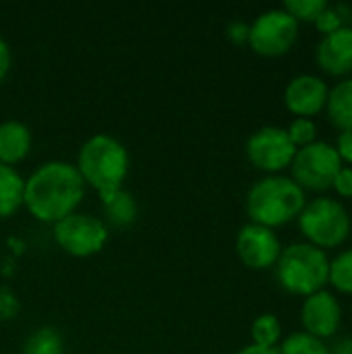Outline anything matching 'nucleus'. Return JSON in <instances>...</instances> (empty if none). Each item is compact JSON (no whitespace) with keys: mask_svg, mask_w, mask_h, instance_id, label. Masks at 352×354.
<instances>
[{"mask_svg":"<svg viewBox=\"0 0 352 354\" xmlns=\"http://www.w3.org/2000/svg\"><path fill=\"white\" fill-rule=\"evenodd\" d=\"M85 183L73 162L50 160L25 178L23 207L44 224H56L77 212L85 199Z\"/></svg>","mask_w":352,"mask_h":354,"instance_id":"1","label":"nucleus"},{"mask_svg":"<svg viewBox=\"0 0 352 354\" xmlns=\"http://www.w3.org/2000/svg\"><path fill=\"white\" fill-rule=\"evenodd\" d=\"M75 166L85 187L95 189L100 195L122 189L129 176L131 156L118 137L110 133H95L81 143Z\"/></svg>","mask_w":352,"mask_h":354,"instance_id":"2","label":"nucleus"},{"mask_svg":"<svg viewBox=\"0 0 352 354\" xmlns=\"http://www.w3.org/2000/svg\"><path fill=\"white\" fill-rule=\"evenodd\" d=\"M305 203V189L290 176L266 174L249 187L245 209L251 222L274 230L299 218Z\"/></svg>","mask_w":352,"mask_h":354,"instance_id":"3","label":"nucleus"},{"mask_svg":"<svg viewBox=\"0 0 352 354\" xmlns=\"http://www.w3.org/2000/svg\"><path fill=\"white\" fill-rule=\"evenodd\" d=\"M328 276L330 257L324 249L307 241L282 247L276 261V280L286 292L309 297L328 284Z\"/></svg>","mask_w":352,"mask_h":354,"instance_id":"4","label":"nucleus"},{"mask_svg":"<svg viewBox=\"0 0 352 354\" xmlns=\"http://www.w3.org/2000/svg\"><path fill=\"white\" fill-rule=\"evenodd\" d=\"M297 220L307 243L324 251L342 245L349 239L352 228L351 214L346 205L328 195L307 201Z\"/></svg>","mask_w":352,"mask_h":354,"instance_id":"5","label":"nucleus"},{"mask_svg":"<svg viewBox=\"0 0 352 354\" xmlns=\"http://www.w3.org/2000/svg\"><path fill=\"white\" fill-rule=\"evenodd\" d=\"M52 234L56 245L66 255L83 259L98 255L106 247L110 239V228L104 224L100 216L77 209L71 216L56 222L52 226Z\"/></svg>","mask_w":352,"mask_h":354,"instance_id":"6","label":"nucleus"},{"mask_svg":"<svg viewBox=\"0 0 352 354\" xmlns=\"http://www.w3.org/2000/svg\"><path fill=\"white\" fill-rule=\"evenodd\" d=\"M342 168V160L336 151V147L328 141H313L309 145H303L297 149L290 170L293 180L299 183L303 189L313 191H326L332 187L334 176Z\"/></svg>","mask_w":352,"mask_h":354,"instance_id":"7","label":"nucleus"},{"mask_svg":"<svg viewBox=\"0 0 352 354\" xmlns=\"http://www.w3.org/2000/svg\"><path fill=\"white\" fill-rule=\"evenodd\" d=\"M299 37V21L280 8H268L249 23V39L253 52L261 56L286 54Z\"/></svg>","mask_w":352,"mask_h":354,"instance_id":"8","label":"nucleus"},{"mask_svg":"<svg viewBox=\"0 0 352 354\" xmlns=\"http://www.w3.org/2000/svg\"><path fill=\"white\" fill-rule=\"evenodd\" d=\"M245 153L255 168L268 174H280V170L290 168L297 147L284 127L266 124L249 135Z\"/></svg>","mask_w":352,"mask_h":354,"instance_id":"9","label":"nucleus"},{"mask_svg":"<svg viewBox=\"0 0 352 354\" xmlns=\"http://www.w3.org/2000/svg\"><path fill=\"white\" fill-rule=\"evenodd\" d=\"M234 249H237L239 259L247 268L268 270V268L276 266V261L282 253V243H280L276 230L255 224V222H247L237 232Z\"/></svg>","mask_w":352,"mask_h":354,"instance_id":"10","label":"nucleus"},{"mask_svg":"<svg viewBox=\"0 0 352 354\" xmlns=\"http://www.w3.org/2000/svg\"><path fill=\"white\" fill-rule=\"evenodd\" d=\"M301 322L305 332L326 340L334 336L342 324V305L334 292L322 288L305 297L301 305Z\"/></svg>","mask_w":352,"mask_h":354,"instance_id":"11","label":"nucleus"},{"mask_svg":"<svg viewBox=\"0 0 352 354\" xmlns=\"http://www.w3.org/2000/svg\"><path fill=\"white\" fill-rule=\"evenodd\" d=\"M328 91L330 87L319 75L301 73L293 77L284 87V104L295 116L311 118L326 108Z\"/></svg>","mask_w":352,"mask_h":354,"instance_id":"12","label":"nucleus"},{"mask_svg":"<svg viewBox=\"0 0 352 354\" xmlns=\"http://www.w3.org/2000/svg\"><path fill=\"white\" fill-rule=\"evenodd\" d=\"M315 60L319 68L334 77L352 73V27L342 25L340 29L322 35L315 46Z\"/></svg>","mask_w":352,"mask_h":354,"instance_id":"13","label":"nucleus"},{"mask_svg":"<svg viewBox=\"0 0 352 354\" xmlns=\"http://www.w3.org/2000/svg\"><path fill=\"white\" fill-rule=\"evenodd\" d=\"M31 145L33 133L25 122L17 118L0 122V164L17 168V164H21L29 156Z\"/></svg>","mask_w":352,"mask_h":354,"instance_id":"14","label":"nucleus"},{"mask_svg":"<svg viewBox=\"0 0 352 354\" xmlns=\"http://www.w3.org/2000/svg\"><path fill=\"white\" fill-rule=\"evenodd\" d=\"M102 220L110 228H127L137 220L139 207L135 197L127 189H116L108 193H100Z\"/></svg>","mask_w":352,"mask_h":354,"instance_id":"15","label":"nucleus"},{"mask_svg":"<svg viewBox=\"0 0 352 354\" xmlns=\"http://www.w3.org/2000/svg\"><path fill=\"white\" fill-rule=\"evenodd\" d=\"M25 176L12 168L0 164V220L15 216L23 207Z\"/></svg>","mask_w":352,"mask_h":354,"instance_id":"16","label":"nucleus"},{"mask_svg":"<svg viewBox=\"0 0 352 354\" xmlns=\"http://www.w3.org/2000/svg\"><path fill=\"white\" fill-rule=\"evenodd\" d=\"M326 110L330 122L336 129L340 131L352 129V77H346L338 81L334 87H330Z\"/></svg>","mask_w":352,"mask_h":354,"instance_id":"17","label":"nucleus"},{"mask_svg":"<svg viewBox=\"0 0 352 354\" xmlns=\"http://www.w3.org/2000/svg\"><path fill=\"white\" fill-rule=\"evenodd\" d=\"M23 354H64V340L52 326H41L25 340Z\"/></svg>","mask_w":352,"mask_h":354,"instance_id":"18","label":"nucleus"},{"mask_svg":"<svg viewBox=\"0 0 352 354\" xmlns=\"http://www.w3.org/2000/svg\"><path fill=\"white\" fill-rule=\"evenodd\" d=\"M282 338V324L274 313H261L251 324V344L257 346H278Z\"/></svg>","mask_w":352,"mask_h":354,"instance_id":"19","label":"nucleus"},{"mask_svg":"<svg viewBox=\"0 0 352 354\" xmlns=\"http://www.w3.org/2000/svg\"><path fill=\"white\" fill-rule=\"evenodd\" d=\"M280 354H330L324 338H317L309 332H293L278 346Z\"/></svg>","mask_w":352,"mask_h":354,"instance_id":"20","label":"nucleus"},{"mask_svg":"<svg viewBox=\"0 0 352 354\" xmlns=\"http://www.w3.org/2000/svg\"><path fill=\"white\" fill-rule=\"evenodd\" d=\"M328 282L336 290H340L344 295H352V247L338 253L334 259H330Z\"/></svg>","mask_w":352,"mask_h":354,"instance_id":"21","label":"nucleus"},{"mask_svg":"<svg viewBox=\"0 0 352 354\" xmlns=\"http://www.w3.org/2000/svg\"><path fill=\"white\" fill-rule=\"evenodd\" d=\"M328 4H330L328 0H286L282 4V8L286 12H290L299 23L301 21H311L313 23Z\"/></svg>","mask_w":352,"mask_h":354,"instance_id":"22","label":"nucleus"},{"mask_svg":"<svg viewBox=\"0 0 352 354\" xmlns=\"http://www.w3.org/2000/svg\"><path fill=\"white\" fill-rule=\"evenodd\" d=\"M286 133L290 137V141L295 143V147H303V145H309L315 141L317 137V127L311 118H303V116H297L288 127H286Z\"/></svg>","mask_w":352,"mask_h":354,"instance_id":"23","label":"nucleus"},{"mask_svg":"<svg viewBox=\"0 0 352 354\" xmlns=\"http://www.w3.org/2000/svg\"><path fill=\"white\" fill-rule=\"evenodd\" d=\"M313 23H315V27H317L324 35H328V33H332V31L340 29L342 25H346V23L342 21V17L336 12V8H334L332 4H328V6L319 12V17H317Z\"/></svg>","mask_w":352,"mask_h":354,"instance_id":"24","label":"nucleus"},{"mask_svg":"<svg viewBox=\"0 0 352 354\" xmlns=\"http://www.w3.org/2000/svg\"><path fill=\"white\" fill-rule=\"evenodd\" d=\"M19 311V299L8 290L0 288V319H10Z\"/></svg>","mask_w":352,"mask_h":354,"instance_id":"25","label":"nucleus"},{"mask_svg":"<svg viewBox=\"0 0 352 354\" xmlns=\"http://www.w3.org/2000/svg\"><path fill=\"white\" fill-rule=\"evenodd\" d=\"M332 187L336 189L338 195L342 197H352V166H342L338 174L334 176Z\"/></svg>","mask_w":352,"mask_h":354,"instance_id":"26","label":"nucleus"},{"mask_svg":"<svg viewBox=\"0 0 352 354\" xmlns=\"http://www.w3.org/2000/svg\"><path fill=\"white\" fill-rule=\"evenodd\" d=\"M226 35L234 44H247L249 39V23L245 21H230L226 27Z\"/></svg>","mask_w":352,"mask_h":354,"instance_id":"27","label":"nucleus"},{"mask_svg":"<svg viewBox=\"0 0 352 354\" xmlns=\"http://www.w3.org/2000/svg\"><path fill=\"white\" fill-rule=\"evenodd\" d=\"M336 151L340 156L342 162H349L352 164V129L349 131H340L338 139H336Z\"/></svg>","mask_w":352,"mask_h":354,"instance_id":"28","label":"nucleus"},{"mask_svg":"<svg viewBox=\"0 0 352 354\" xmlns=\"http://www.w3.org/2000/svg\"><path fill=\"white\" fill-rule=\"evenodd\" d=\"M10 62H12V54H10V46L8 41L0 35V83L4 81V77L10 71Z\"/></svg>","mask_w":352,"mask_h":354,"instance_id":"29","label":"nucleus"},{"mask_svg":"<svg viewBox=\"0 0 352 354\" xmlns=\"http://www.w3.org/2000/svg\"><path fill=\"white\" fill-rule=\"evenodd\" d=\"M328 348H330V354H352V336L336 338L334 344H330Z\"/></svg>","mask_w":352,"mask_h":354,"instance_id":"30","label":"nucleus"},{"mask_svg":"<svg viewBox=\"0 0 352 354\" xmlns=\"http://www.w3.org/2000/svg\"><path fill=\"white\" fill-rule=\"evenodd\" d=\"M234 354H280L278 346H257V344H247L241 351H237Z\"/></svg>","mask_w":352,"mask_h":354,"instance_id":"31","label":"nucleus"},{"mask_svg":"<svg viewBox=\"0 0 352 354\" xmlns=\"http://www.w3.org/2000/svg\"><path fill=\"white\" fill-rule=\"evenodd\" d=\"M334 8H336V12L342 17V21H346V19H351L352 17V6L351 4H346V2H336V4H332Z\"/></svg>","mask_w":352,"mask_h":354,"instance_id":"32","label":"nucleus"},{"mask_svg":"<svg viewBox=\"0 0 352 354\" xmlns=\"http://www.w3.org/2000/svg\"><path fill=\"white\" fill-rule=\"evenodd\" d=\"M351 21H352V17H351ZM351 27H352V25H351Z\"/></svg>","mask_w":352,"mask_h":354,"instance_id":"33","label":"nucleus"}]
</instances>
